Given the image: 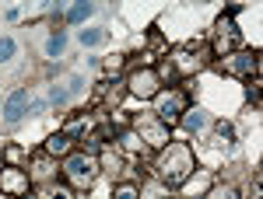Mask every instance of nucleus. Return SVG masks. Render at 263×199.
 <instances>
[{"label":"nucleus","instance_id":"15","mask_svg":"<svg viewBox=\"0 0 263 199\" xmlns=\"http://www.w3.org/2000/svg\"><path fill=\"white\" fill-rule=\"evenodd\" d=\"M141 199H168V189H165L158 179H151V182L141 185Z\"/></svg>","mask_w":263,"mask_h":199},{"label":"nucleus","instance_id":"8","mask_svg":"<svg viewBox=\"0 0 263 199\" xmlns=\"http://www.w3.org/2000/svg\"><path fill=\"white\" fill-rule=\"evenodd\" d=\"M25 171H28V179H32V182H57L53 175L60 171V164H57V158H49L46 150H39L35 158L28 161V168H25Z\"/></svg>","mask_w":263,"mask_h":199},{"label":"nucleus","instance_id":"10","mask_svg":"<svg viewBox=\"0 0 263 199\" xmlns=\"http://www.w3.org/2000/svg\"><path fill=\"white\" fill-rule=\"evenodd\" d=\"M25 108H28V91L18 87L11 98L4 101V119H7V122H21V119H25Z\"/></svg>","mask_w":263,"mask_h":199},{"label":"nucleus","instance_id":"12","mask_svg":"<svg viewBox=\"0 0 263 199\" xmlns=\"http://www.w3.org/2000/svg\"><path fill=\"white\" fill-rule=\"evenodd\" d=\"M179 122L190 129V133H203V129L211 126V119H207V112H203V108H186Z\"/></svg>","mask_w":263,"mask_h":199},{"label":"nucleus","instance_id":"1","mask_svg":"<svg viewBox=\"0 0 263 199\" xmlns=\"http://www.w3.org/2000/svg\"><path fill=\"white\" fill-rule=\"evenodd\" d=\"M190 175H197V161H193L190 143L168 140L162 147V154H158V161H155V179L162 182L165 189H179Z\"/></svg>","mask_w":263,"mask_h":199},{"label":"nucleus","instance_id":"9","mask_svg":"<svg viewBox=\"0 0 263 199\" xmlns=\"http://www.w3.org/2000/svg\"><path fill=\"white\" fill-rule=\"evenodd\" d=\"M214 35H218V53L228 49L232 42H239V28H235V18L232 14H221V18L214 21Z\"/></svg>","mask_w":263,"mask_h":199},{"label":"nucleus","instance_id":"20","mask_svg":"<svg viewBox=\"0 0 263 199\" xmlns=\"http://www.w3.org/2000/svg\"><path fill=\"white\" fill-rule=\"evenodd\" d=\"M214 133H218V140H221V147H232V140H235L232 122H218V126H214Z\"/></svg>","mask_w":263,"mask_h":199},{"label":"nucleus","instance_id":"3","mask_svg":"<svg viewBox=\"0 0 263 199\" xmlns=\"http://www.w3.org/2000/svg\"><path fill=\"white\" fill-rule=\"evenodd\" d=\"M126 91L134 98H158L162 95V77L155 67H137L126 74Z\"/></svg>","mask_w":263,"mask_h":199},{"label":"nucleus","instance_id":"13","mask_svg":"<svg viewBox=\"0 0 263 199\" xmlns=\"http://www.w3.org/2000/svg\"><path fill=\"white\" fill-rule=\"evenodd\" d=\"M39 199H74V189H70L67 182H46V189H42Z\"/></svg>","mask_w":263,"mask_h":199},{"label":"nucleus","instance_id":"5","mask_svg":"<svg viewBox=\"0 0 263 199\" xmlns=\"http://www.w3.org/2000/svg\"><path fill=\"white\" fill-rule=\"evenodd\" d=\"M134 129H137L141 143H151V147H158V150L172 140V137H168V126H165L158 116H141V119L134 122Z\"/></svg>","mask_w":263,"mask_h":199},{"label":"nucleus","instance_id":"6","mask_svg":"<svg viewBox=\"0 0 263 199\" xmlns=\"http://www.w3.org/2000/svg\"><path fill=\"white\" fill-rule=\"evenodd\" d=\"M28 189H32V179H28V171L25 168H0V192L4 196H14V199H21V196H28Z\"/></svg>","mask_w":263,"mask_h":199},{"label":"nucleus","instance_id":"22","mask_svg":"<svg viewBox=\"0 0 263 199\" xmlns=\"http://www.w3.org/2000/svg\"><path fill=\"white\" fill-rule=\"evenodd\" d=\"M4 158H7V164H11V168H18V161H21V147H7V150H4Z\"/></svg>","mask_w":263,"mask_h":199},{"label":"nucleus","instance_id":"23","mask_svg":"<svg viewBox=\"0 0 263 199\" xmlns=\"http://www.w3.org/2000/svg\"><path fill=\"white\" fill-rule=\"evenodd\" d=\"M49 101H53V105H67V91H63V87H53V91H49Z\"/></svg>","mask_w":263,"mask_h":199},{"label":"nucleus","instance_id":"2","mask_svg":"<svg viewBox=\"0 0 263 199\" xmlns=\"http://www.w3.org/2000/svg\"><path fill=\"white\" fill-rule=\"evenodd\" d=\"M99 158H91V154H67L60 164V179L74 189V192H81V189H91L95 179H99Z\"/></svg>","mask_w":263,"mask_h":199},{"label":"nucleus","instance_id":"16","mask_svg":"<svg viewBox=\"0 0 263 199\" xmlns=\"http://www.w3.org/2000/svg\"><path fill=\"white\" fill-rule=\"evenodd\" d=\"M78 39H81V46H102V42L109 39V32L105 28H84Z\"/></svg>","mask_w":263,"mask_h":199},{"label":"nucleus","instance_id":"11","mask_svg":"<svg viewBox=\"0 0 263 199\" xmlns=\"http://www.w3.org/2000/svg\"><path fill=\"white\" fill-rule=\"evenodd\" d=\"M74 143H78V140L67 137V133H53V137L46 140V147H42V150H46L49 158H67V154H74Z\"/></svg>","mask_w":263,"mask_h":199},{"label":"nucleus","instance_id":"19","mask_svg":"<svg viewBox=\"0 0 263 199\" xmlns=\"http://www.w3.org/2000/svg\"><path fill=\"white\" fill-rule=\"evenodd\" d=\"M203 199H239V192H235L232 185H211V189L203 192Z\"/></svg>","mask_w":263,"mask_h":199},{"label":"nucleus","instance_id":"4","mask_svg":"<svg viewBox=\"0 0 263 199\" xmlns=\"http://www.w3.org/2000/svg\"><path fill=\"white\" fill-rule=\"evenodd\" d=\"M186 108H190V98H186V91H179V87H172L168 95H158V119L165 126L179 122Z\"/></svg>","mask_w":263,"mask_h":199},{"label":"nucleus","instance_id":"14","mask_svg":"<svg viewBox=\"0 0 263 199\" xmlns=\"http://www.w3.org/2000/svg\"><path fill=\"white\" fill-rule=\"evenodd\" d=\"M95 11H99L95 4H74V7L63 14V21H70V25H81V21H84V18H91Z\"/></svg>","mask_w":263,"mask_h":199},{"label":"nucleus","instance_id":"18","mask_svg":"<svg viewBox=\"0 0 263 199\" xmlns=\"http://www.w3.org/2000/svg\"><path fill=\"white\" fill-rule=\"evenodd\" d=\"M112 199H141V185H134V182H120V185L112 189Z\"/></svg>","mask_w":263,"mask_h":199},{"label":"nucleus","instance_id":"7","mask_svg":"<svg viewBox=\"0 0 263 199\" xmlns=\"http://www.w3.org/2000/svg\"><path fill=\"white\" fill-rule=\"evenodd\" d=\"M221 70H224V74H235V77H253V74L260 70V53H256V49L232 53V56H224Z\"/></svg>","mask_w":263,"mask_h":199},{"label":"nucleus","instance_id":"26","mask_svg":"<svg viewBox=\"0 0 263 199\" xmlns=\"http://www.w3.org/2000/svg\"><path fill=\"white\" fill-rule=\"evenodd\" d=\"M0 105H4V101H0Z\"/></svg>","mask_w":263,"mask_h":199},{"label":"nucleus","instance_id":"17","mask_svg":"<svg viewBox=\"0 0 263 199\" xmlns=\"http://www.w3.org/2000/svg\"><path fill=\"white\" fill-rule=\"evenodd\" d=\"M63 49H67V35H63V32H53L49 42H46V53L57 60V56H63Z\"/></svg>","mask_w":263,"mask_h":199},{"label":"nucleus","instance_id":"24","mask_svg":"<svg viewBox=\"0 0 263 199\" xmlns=\"http://www.w3.org/2000/svg\"><path fill=\"white\" fill-rule=\"evenodd\" d=\"M70 91H74V95H81V91H84V80L78 77V74H74V77H70Z\"/></svg>","mask_w":263,"mask_h":199},{"label":"nucleus","instance_id":"25","mask_svg":"<svg viewBox=\"0 0 263 199\" xmlns=\"http://www.w3.org/2000/svg\"><path fill=\"white\" fill-rule=\"evenodd\" d=\"M21 199H39V196H32V192H28V196H21Z\"/></svg>","mask_w":263,"mask_h":199},{"label":"nucleus","instance_id":"21","mask_svg":"<svg viewBox=\"0 0 263 199\" xmlns=\"http://www.w3.org/2000/svg\"><path fill=\"white\" fill-rule=\"evenodd\" d=\"M14 56V39L11 35H0V63H7Z\"/></svg>","mask_w":263,"mask_h":199}]
</instances>
